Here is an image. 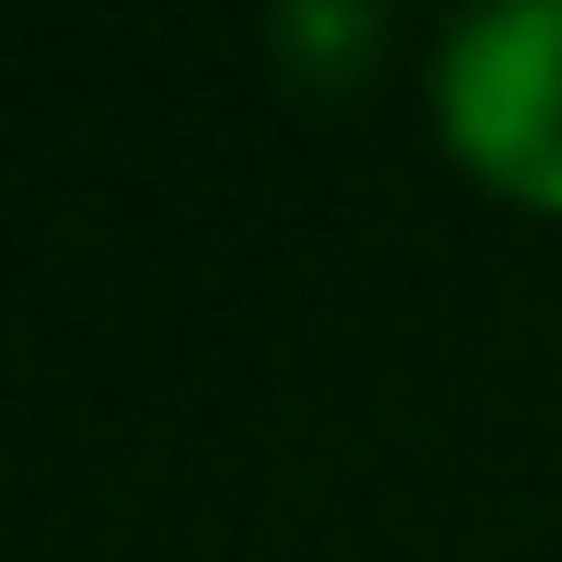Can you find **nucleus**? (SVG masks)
I'll list each match as a JSON object with an SVG mask.
<instances>
[{
    "mask_svg": "<svg viewBox=\"0 0 562 562\" xmlns=\"http://www.w3.org/2000/svg\"><path fill=\"white\" fill-rule=\"evenodd\" d=\"M437 138L528 218H562V0H482L437 35Z\"/></svg>",
    "mask_w": 562,
    "mask_h": 562,
    "instance_id": "nucleus-1",
    "label": "nucleus"
}]
</instances>
